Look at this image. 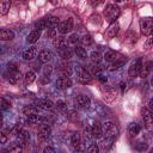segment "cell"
<instances>
[{"instance_id":"f546056e","label":"cell","mask_w":153,"mask_h":153,"mask_svg":"<svg viewBox=\"0 0 153 153\" xmlns=\"http://www.w3.org/2000/svg\"><path fill=\"white\" fill-rule=\"evenodd\" d=\"M54 45L56 47V49H60V48H63V47H67V41L63 36H59L54 39Z\"/></svg>"},{"instance_id":"cb8c5ba5","label":"cell","mask_w":153,"mask_h":153,"mask_svg":"<svg viewBox=\"0 0 153 153\" xmlns=\"http://www.w3.org/2000/svg\"><path fill=\"white\" fill-rule=\"evenodd\" d=\"M118 56H120L118 53H116V51H114V50H108V51L105 53V55H104V59H105V61L112 63V62H115L116 60L120 59Z\"/></svg>"},{"instance_id":"db71d44e","label":"cell","mask_w":153,"mask_h":153,"mask_svg":"<svg viewBox=\"0 0 153 153\" xmlns=\"http://www.w3.org/2000/svg\"><path fill=\"white\" fill-rule=\"evenodd\" d=\"M98 79H99L102 82H105V81H106V76H104V75H99Z\"/></svg>"},{"instance_id":"603a6c76","label":"cell","mask_w":153,"mask_h":153,"mask_svg":"<svg viewBox=\"0 0 153 153\" xmlns=\"http://www.w3.org/2000/svg\"><path fill=\"white\" fill-rule=\"evenodd\" d=\"M17 139H18V142H20V143L23 145V143H25V142H27V141L30 140V133H29L27 130H25V129H22V130L18 133Z\"/></svg>"},{"instance_id":"ab89813d","label":"cell","mask_w":153,"mask_h":153,"mask_svg":"<svg viewBox=\"0 0 153 153\" xmlns=\"http://www.w3.org/2000/svg\"><path fill=\"white\" fill-rule=\"evenodd\" d=\"M44 118L41 116V115H32V116H29L27 117V121L29 122H31V123H41L42 121H43Z\"/></svg>"},{"instance_id":"277c9868","label":"cell","mask_w":153,"mask_h":153,"mask_svg":"<svg viewBox=\"0 0 153 153\" xmlns=\"http://www.w3.org/2000/svg\"><path fill=\"white\" fill-rule=\"evenodd\" d=\"M141 67H142V60L140 57L135 59L130 66H129V69H128V75L130 78H136L140 75V72H141Z\"/></svg>"},{"instance_id":"d6a6232c","label":"cell","mask_w":153,"mask_h":153,"mask_svg":"<svg viewBox=\"0 0 153 153\" xmlns=\"http://www.w3.org/2000/svg\"><path fill=\"white\" fill-rule=\"evenodd\" d=\"M81 41V38H79V35L78 33H73V35H71L69 36V38H68V43L72 45V47H78V44H79V42Z\"/></svg>"},{"instance_id":"d590c367","label":"cell","mask_w":153,"mask_h":153,"mask_svg":"<svg viewBox=\"0 0 153 153\" xmlns=\"http://www.w3.org/2000/svg\"><path fill=\"white\" fill-rule=\"evenodd\" d=\"M47 27H48V26H47L45 17H44V18H42V19H39L38 22H36V23H35V29H36V30H38V31L44 30V29H47Z\"/></svg>"},{"instance_id":"60d3db41","label":"cell","mask_w":153,"mask_h":153,"mask_svg":"<svg viewBox=\"0 0 153 153\" xmlns=\"http://www.w3.org/2000/svg\"><path fill=\"white\" fill-rule=\"evenodd\" d=\"M80 42H81L84 45H86V47H87V45H91V44H92V38H91V36H90V35H87V33H86V35H84V36H82V38H81V41H80Z\"/></svg>"},{"instance_id":"e575fe53","label":"cell","mask_w":153,"mask_h":153,"mask_svg":"<svg viewBox=\"0 0 153 153\" xmlns=\"http://www.w3.org/2000/svg\"><path fill=\"white\" fill-rule=\"evenodd\" d=\"M74 51H75V54H76V55H78L80 59H86V57H87L86 49H85L84 47H81V45L75 47V48H74Z\"/></svg>"},{"instance_id":"e0dca14e","label":"cell","mask_w":153,"mask_h":153,"mask_svg":"<svg viewBox=\"0 0 153 153\" xmlns=\"http://www.w3.org/2000/svg\"><path fill=\"white\" fill-rule=\"evenodd\" d=\"M140 130H141V127H140L137 123H135V122L129 123V126H128V134H129L130 137L136 136V135L140 133Z\"/></svg>"},{"instance_id":"83f0119b","label":"cell","mask_w":153,"mask_h":153,"mask_svg":"<svg viewBox=\"0 0 153 153\" xmlns=\"http://www.w3.org/2000/svg\"><path fill=\"white\" fill-rule=\"evenodd\" d=\"M71 143L73 146V148L75 149H79L80 148V145H81V141H80V135L78 133H74L71 137Z\"/></svg>"},{"instance_id":"30bf717a","label":"cell","mask_w":153,"mask_h":153,"mask_svg":"<svg viewBox=\"0 0 153 153\" xmlns=\"http://www.w3.org/2000/svg\"><path fill=\"white\" fill-rule=\"evenodd\" d=\"M51 133V128L49 124H41L38 128V139L39 140H45Z\"/></svg>"},{"instance_id":"4316f807","label":"cell","mask_w":153,"mask_h":153,"mask_svg":"<svg viewBox=\"0 0 153 153\" xmlns=\"http://www.w3.org/2000/svg\"><path fill=\"white\" fill-rule=\"evenodd\" d=\"M7 151H8V153H22L23 146H22L20 142H12V143L8 146Z\"/></svg>"},{"instance_id":"f6af8a7d","label":"cell","mask_w":153,"mask_h":153,"mask_svg":"<svg viewBox=\"0 0 153 153\" xmlns=\"http://www.w3.org/2000/svg\"><path fill=\"white\" fill-rule=\"evenodd\" d=\"M22 130V126H20V123H16V126L13 127V129H11V133L13 134V135H18V133Z\"/></svg>"},{"instance_id":"816d5d0a","label":"cell","mask_w":153,"mask_h":153,"mask_svg":"<svg viewBox=\"0 0 153 153\" xmlns=\"http://www.w3.org/2000/svg\"><path fill=\"white\" fill-rule=\"evenodd\" d=\"M43 153H56V152H55V149H54L53 147L48 146V147H45V148L43 149Z\"/></svg>"},{"instance_id":"74e56055","label":"cell","mask_w":153,"mask_h":153,"mask_svg":"<svg viewBox=\"0 0 153 153\" xmlns=\"http://www.w3.org/2000/svg\"><path fill=\"white\" fill-rule=\"evenodd\" d=\"M82 136H84V140L85 141H90L92 137H93V134H92V128L90 127H86L82 131Z\"/></svg>"},{"instance_id":"1f68e13d","label":"cell","mask_w":153,"mask_h":153,"mask_svg":"<svg viewBox=\"0 0 153 153\" xmlns=\"http://www.w3.org/2000/svg\"><path fill=\"white\" fill-rule=\"evenodd\" d=\"M35 79H36V75H35V73H33L32 71H27V72L25 73V75H24V82H25L26 85L32 84V82L35 81Z\"/></svg>"},{"instance_id":"ee69618b","label":"cell","mask_w":153,"mask_h":153,"mask_svg":"<svg viewBox=\"0 0 153 153\" xmlns=\"http://www.w3.org/2000/svg\"><path fill=\"white\" fill-rule=\"evenodd\" d=\"M47 37L48 38H51V39H55L56 38V30L55 29H48Z\"/></svg>"},{"instance_id":"4fadbf2b","label":"cell","mask_w":153,"mask_h":153,"mask_svg":"<svg viewBox=\"0 0 153 153\" xmlns=\"http://www.w3.org/2000/svg\"><path fill=\"white\" fill-rule=\"evenodd\" d=\"M57 54H59L60 57H61L62 60H65V61L71 60V59H72V55H73V53H72V50L69 49V47H63V48L57 49Z\"/></svg>"},{"instance_id":"7dc6e473","label":"cell","mask_w":153,"mask_h":153,"mask_svg":"<svg viewBox=\"0 0 153 153\" xmlns=\"http://www.w3.org/2000/svg\"><path fill=\"white\" fill-rule=\"evenodd\" d=\"M18 63H16V62H11V63H8V71L10 72H18Z\"/></svg>"},{"instance_id":"f35d334b","label":"cell","mask_w":153,"mask_h":153,"mask_svg":"<svg viewBox=\"0 0 153 153\" xmlns=\"http://www.w3.org/2000/svg\"><path fill=\"white\" fill-rule=\"evenodd\" d=\"M134 148H135L136 151H139V152H143V151H146V149L148 148V145H147L146 142L137 141V142L134 145Z\"/></svg>"},{"instance_id":"d4e9b609","label":"cell","mask_w":153,"mask_h":153,"mask_svg":"<svg viewBox=\"0 0 153 153\" xmlns=\"http://www.w3.org/2000/svg\"><path fill=\"white\" fill-rule=\"evenodd\" d=\"M7 79H8V81H10L11 84L16 85V84H18V82L20 81V79H22V74H20L19 71H18V72H10Z\"/></svg>"},{"instance_id":"4dcf8cb0","label":"cell","mask_w":153,"mask_h":153,"mask_svg":"<svg viewBox=\"0 0 153 153\" xmlns=\"http://www.w3.org/2000/svg\"><path fill=\"white\" fill-rule=\"evenodd\" d=\"M127 61V59L126 57H120L118 60H116L115 62H112L111 63V66H110V71H116V69H118L120 67H122L123 65H124V62Z\"/></svg>"},{"instance_id":"2e32d148","label":"cell","mask_w":153,"mask_h":153,"mask_svg":"<svg viewBox=\"0 0 153 153\" xmlns=\"http://www.w3.org/2000/svg\"><path fill=\"white\" fill-rule=\"evenodd\" d=\"M76 103L80 108H88L90 103H91V99L86 94H79L76 97Z\"/></svg>"},{"instance_id":"8992f818","label":"cell","mask_w":153,"mask_h":153,"mask_svg":"<svg viewBox=\"0 0 153 153\" xmlns=\"http://www.w3.org/2000/svg\"><path fill=\"white\" fill-rule=\"evenodd\" d=\"M78 81L80 82V84H84V85H86V84H90L91 81H92V75H91V73L88 72V71H86L85 68H79L78 69Z\"/></svg>"},{"instance_id":"11a10c76","label":"cell","mask_w":153,"mask_h":153,"mask_svg":"<svg viewBox=\"0 0 153 153\" xmlns=\"http://www.w3.org/2000/svg\"><path fill=\"white\" fill-rule=\"evenodd\" d=\"M148 44H149V45H153V32H152V35H151V38L148 39Z\"/></svg>"},{"instance_id":"c3c4849f","label":"cell","mask_w":153,"mask_h":153,"mask_svg":"<svg viewBox=\"0 0 153 153\" xmlns=\"http://www.w3.org/2000/svg\"><path fill=\"white\" fill-rule=\"evenodd\" d=\"M10 108V102H7L5 98H1V110H7Z\"/></svg>"},{"instance_id":"836d02e7","label":"cell","mask_w":153,"mask_h":153,"mask_svg":"<svg viewBox=\"0 0 153 153\" xmlns=\"http://www.w3.org/2000/svg\"><path fill=\"white\" fill-rule=\"evenodd\" d=\"M136 39H137V36H136V33H135L134 31H129V32H127L126 36H124V42L135 43Z\"/></svg>"},{"instance_id":"7402d4cb","label":"cell","mask_w":153,"mask_h":153,"mask_svg":"<svg viewBox=\"0 0 153 153\" xmlns=\"http://www.w3.org/2000/svg\"><path fill=\"white\" fill-rule=\"evenodd\" d=\"M23 114L29 117V116H32V115H37L38 114V108L36 105H26L23 108Z\"/></svg>"},{"instance_id":"ac0fdd59","label":"cell","mask_w":153,"mask_h":153,"mask_svg":"<svg viewBox=\"0 0 153 153\" xmlns=\"http://www.w3.org/2000/svg\"><path fill=\"white\" fill-rule=\"evenodd\" d=\"M45 20H47V26L49 29H55L59 26L60 24V19L57 17H54V16H48L45 17Z\"/></svg>"},{"instance_id":"ba28073f","label":"cell","mask_w":153,"mask_h":153,"mask_svg":"<svg viewBox=\"0 0 153 153\" xmlns=\"http://www.w3.org/2000/svg\"><path fill=\"white\" fill-rule=\"evenodd\" d=\"M35 105L42 110H51L54 108V103L47 98H39L35 100Z\"/></svg>"},{"instance_id":"8d00e7d4","label":"cell","mask_w":153,"mask_h":153,"mask_svg":"<svg viewBox=\"0 0 153 153\" xmlns=\"http://www.w3.org/2000/svg\"><path fill=\"white\" fill-rule=\"evenodd\" d=\"M90 59H91V61L93 62V63H99L100 61H102V55H100V53L99 51H92L91 53V55H90Z\"/></svg>"},{"instance_id":"52a82bcc","label":"cell","mask_w":153,"mask_h":153,"mask_svg":"<svg viewBox=\"0 0 153 153\" xmlns=\"http://www.w3.org/2000/svg\"><path fill=\"white\" fill-rule=\"evenodd\" d=\"M73 29V20L69 18L67 20H62L60 22L59 26H57V31L61 33V35H65L67 32H69L71 30Z\"/></svg>"},{"instance_id":"f1b7e54d","label":"cell","mask_w":153,"mask_h":153,"mask_svg":"<svg viewBox=\"0 0 153 153\" xmlns=\"http://www.w3.org/2000/svg\"><path fill=\"white\" fill-rule=\"evenodd\" d=\"M10 7H11V2H10V1H7V0L0 1V14H1V16L7 14Z\"/></svg>"},{"instance_id":"3957f363","label":"cell","mask_w":153,"mask_h":153,"mask_svg":"<svg viewBox=\"0 0 153 153\" xmlns=\"http://www.w3.org/2000/svg\"><path fill=\"white\" fill-rule=\"evenodd\" d=\"M103 134H104L105 139L112 140V139L116 137V135L118 134V128H117L116 124L112 123V122H105V123L103 124Z\"/></svg>"},{"instance_id":"5bb4252c","label":"cell","mask_w":153,"mask_h":153,"mask_svg":"<svg viewBox=\"0 0 153 153\" xmlns=\"http://www.w3.org/2000/svg\"><path fill=\"white\" fill-rule=\"evenodd\" d=\"M92 128V134H93V137L96 139H100L104 134H103V126L99 123V122H94L93 126L91 127Z\"/></svg>"},{"instance_id":"5b68a950","label":"cell","mask_w":153,"mask_h":153,"mask_svg":"<svg viewBox=\"0 0 153 153\" xmlns=\"http://www.w3.org/2000/svg\"><path fill=\"white\" fill-rule=\"evenodd\" d=\"M141 115H142V120H143L145 128H146L148 131H153V115L151 114V111H149L147 108H142Z\"/></svg>"},{"instance_id":"b9f144b4","label":"cell","mask_w":153,"mask_h":153,"mask_svg":"<svg viewBox=\"0 0 153 153\" xmlns=\"http://www.w3.org/2000/svg\"><path fill=\"white\" fill-rule=\"evenodd\" d=\"M51 73H53V66L51 65H44L43 66V75L50 76Z\"/></svg>"},{"instance_id":"7a4b0ae2","label":"cell","mask_w":153,"mask_h":153,"mask_svg":"<svg viewBox=\"0 0 153 153\" xmlns=\"http://www.w3.org/2000/svg\"><path fill=\"white\" fill-rule=\"evenodd\" d=\"M140 31L143 36H149L153 32V18L152 17H145L141 18L139 22Z\"/></svg>"},{"instance_id":"bcb514c9","label":"cell","mask_w":153,"mask_h":153,"mask_svg":"<svg viewBox=\"0 0 153 153\" xmlns=\"http://www.w3.org/2000/svg\"><path fill=\"white\" fill-rule=\"evenodd\" d=\"M56 108H59V109L62 110V111L67 110V105H66V103H65L63 100H57V102H56Z\"/></svg>"},{"instance_id":"8fae6325","label":"cell","mask_w":153,"mask_h":153,"mask_svg":"<svg viewBox=\"0 0 153 153\" xmlns=\"http://www.w3.org/2000/svg\"><path fill=\"white\" fill-rule=\"evenodd\" d=\"M153 71V61H147L145 63H142L141 67V72H140V76L141 78H146L151 74V72Z\"/></svg>"},{"instance_id":"680465c9","label":"cell","mask_w":153,"mask_h":153,"mask_svg":"<svg viewBox=\"0 0 153 153\" xmlns=\"http://www.w3.org/2000/svg\"><path fill=\"white\" fill-rule=\"evenodd\" d=\"M149 153H153V148H152V149H151V151H149Z\"/></svg>"},{"instance_id":"484cf974","label":"cell","mask_w":153,"mask_h":153,"mask_svg":"<svg viewBox=\"0 0 153 153\" xmlns=\"http://www.w3.org/2000/svg\"><path fill=\"white\" fill-rule=\"evenodd\" d=\"M39 37H41V31H38V30H32V31L27 35L26 41H27L29 43H36Z\"/></svg>"},{"instance_id":"44dd1931","label":"cell","mask_w":153,"mask_h":153,"mask_svg":"<svg viewBox=\"0 0 153 153\" xmlns=\"http://www.w3.org/2000/svg\"><path fill=\"white\" fill-rule=\"evenodd\" d=\"M36 55H37V49H36L35 47H31V48L24 50V53H23V57H24V60H29V61L32 60V59H35Z\"/></svg>"},{"instance_id":"7bdbcfd3","label":"cell","mask_w":153,"mask_h":153,"mask_svg":"<svg viewBox=\"0 0 153 153\" xmlns=\"http://www.w3.org/2000/svg\"><path fill=\"white\" fill-rule=\"evenodd\" d=\"M87 153H99V147L97 143H92L87 148Z\"/></svg>"},{"instance_id":"6da1fadb","label":"cell","mask_w":153,"mask_h":153,"mask_svg":"<svg viewBox=\"0 0 153 153\" xmlns=\"http://www.w3.org/2000/svg\"><path fill=\"white\" fill-rule=\"evenodd\" d=\"M121 11L120 7L115 4H108L104 8V17L109 23H116V19L120 17Z\"/></svg>"},{"instance_id":"f907efd6","label":"cell","mask_w":153,"mask_h":153,"mask_svg":"<svg viewBox=\"0 0 153 153\" xmlns=\"http://www.w3.org/2000/svg\"><path fill=\"white\" fill-rule=\"evenodd\" d=\"M49 81H50V78H49V76H45V75H43V76H41V78L38 79V82H39V84H42V85L48 84Z\"/></svg>"},{"instance_id":"9a60e30c","label":"cell","mask_w":153,"mask_h":153,"mask_svg":"<svg viewBox=\"0 0 153 153\" xmlns=\"http://www.w3.org/2000/svg\"><path fill=\"white\" fill-rule=\"evenodd\" d=\"M118 31H120L118 23H112V24H110V26H109V29L106 31V37L108 38H114L118 33Z\"/></svg>"},{"instance_id":"6f0895ef","label":"cell","mask_w":153,"mask_h":153,"mask_svg":"<svg viewBox=\"0 0 153 153\" xmlns=\"http://www.w3.org/2000/svg\"><path fill=\"white\" fill-rule=\"evenodd\" d=\"M151 85H152V87H153V76H152V79H151Z\"/></svg>"},{"instance_id":"ffe728a7","label":"cell","mask_w":153,"mask_h":153,"mask_svg":"<svg viewBox=\"0 0 153 153\" xmlns=\"http://www.w3.org/2000/svg\"><path fill=\"white\" fill-rule=\"evenodd\" d=\"M14 38V32L7 29H2L0 30V39L1 41H11Z\"/></svg>"},{"instance_id":"9f6ffc18","label":"cell","mask_w":153,"mask_h":153,"mask_svg":"<svg viewBox=\"0 0 153 153\" xmlns=\"http://www.w3.org/2000/svg\"><path fill=\"white\" fill-rule=\"evenodd\" d=\"M120 86H121V90L123 91V90L126 88V82H123V81H122V82H120Z\"/></svg>"},{"instance_id":"681fc988","label":"cell","mask_w":153,"mask_h":153,"mask_svg":"<svg viewBox=\"0 0 153 153\" xmlns=\"http://www.w3.org/2000/svg\"><path fill=\"white\" fill-rule=\"evenodd\" d=\"M100 72H102V67L99 66H93L92 67V74H96V75H100Z\"/></svg>"},{"instance_id":"d6986e66","label":"cell","mask_w":153,"mask_h":153,"mask_svg":"<svg viewBox=\"0 0 153 153\" xmlns=\"http://www.w3.org/2000/svg\"><path fill=\"white\" fill-rule=\"evenodd\" d=\"M53 57V54L51 51L49 50H42L39 54H38V60L42 62V63H48Z\"/></svg>"},{"instance_id":"f5cc1de1","label":"cell","mask_w":153,"mask_h":153,"mask_svg":"<svg viewBox=\"0 0 153 153\" xmlns=\"http://www.w3.org/2000/svg\"><path fill=\"white\" fill-rule=\"evenodd\" d=\"M149 111H151V114L153 115V98L152 99H149V102H148V108H147Z\"/></svg>"},{"instance_id":"7c38bea8","label":"cell","mask_w":153,"mask_h":153,"mask_svg":"<svg viewBox=\"0 0 153 153\" xmlns=\"http://www.w3.org/2000/svg\"><path fill=\"white\" fill-rule=\"evenodd\" d=\"M60 72H61V74H62L63 76L69 78V76L73 74V67H72V65L68 63V62H62V63L60 65Z\"/></svg>"},{"instance_id":"9c48e42d","label":"cell","mask_w":153,"mask_h":153,"mask_svg":"<svg viewBox=\"0 0 153 153\" xmlns=\"http://www.w3.org/2000/svg\"><path fill=\"white\" fill-rule=\"evenodd\" d=\"M72 86V80L71 78H67V76H60L57 80H56V87L59 90H66V88H69Z\"/></svg>"}]
</instances>
